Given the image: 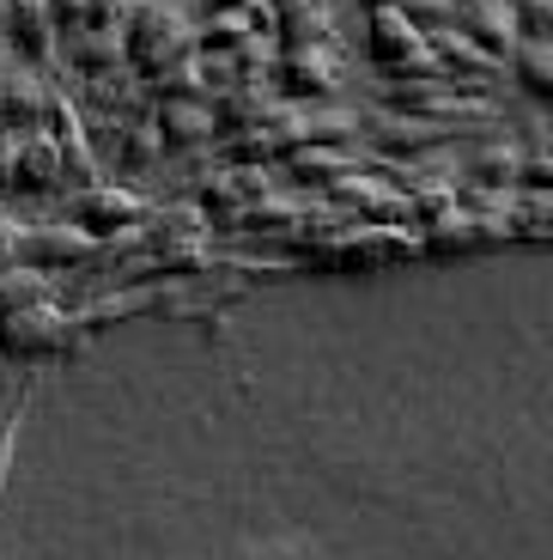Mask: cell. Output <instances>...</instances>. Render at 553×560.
Here are the masks:
<instances>
[{
	"instance_id": "cell-18",
	"label": "cell",
	"mask_w": 553,
	"mask_h": 560,
	"mask_svg": "<svg viewBox=\"0 0 553 560\" xmlns=\"http://www.w3.org/2000/svg\"><path fill=\"white\" fill-rule=\"evenodd\" d=\"M469 171H474L481 183H505V177L517 171V153H511V147H486V153L469 159Z\"/></svg>"
},
{
	"instance_id": "cell-7",
	"label": "cell",
	"mask_w": 553,
	"mask_h": 560,
	"mask_svg": "<svg viewBox=\"0 0 553 560\" xmlns=\"http://www.w3.org/2000/svg\"><path fill=\"white\" fill-rule=\"evenodd\" d=\"M274 31L286 37V49H322L329 31H334V13L322 7V0H280Z\"/></svg>"
},
{
	"instance_id": "cell-2",
	"label": "cell",
	"mask_w": 553,
	"mask_h": 560,
	"mask_svg": "<svg viewBox=\"0 0 553 560\" xmlns=\"http://www.w3.org/2000/svg\"><path fill=\"white\" fill-rule=\"evenodd\" d=\"M365 49H372V61H384V68H432V49H426V31L414 25V19L401 13V7H372V31H365Z\"/></svg>"
},
{
	"instance_id": "cell-6",
	"label": "cell",
	"mask_w": 553,
	"mask_h": 560,
	"mask_svg": "<svg viewBox=\"0 0 553 560\" xmlns=\"http://www.w3.org/2000/svg\"><path fill=\"white\" fill-rule=\"evenodd\" d=\"M153 128H158V147H201L208 135H220L213 128V104H201V98H165Z\"/></svg>"
},
{
	"instance_id": "cell-8",
	"label": "cell",
	"mask_w": 553,
	"mask_h": 560,
	"mask_svg": "<svg viewBox=\"0 0 553 560\" xmlns=\"http://www.w3.org/2000/svg\"><path fill=\"white\" fill-rule=\"evenodd\" d=\"M134 213H140V201L128 189H110V183H92V189L73 196V220L92 225V232H110L116 220H134Z\"/></svg>"
},
{
	"instance_id": "cell-21",
	"label": "cell",
	"mask_w": 553,
	"mask_h": 560,
	"mask_svg": "<svg viewBox=\"0 0 553 560\" xmlns=\"http://www.w3.org/2000/svg\"><path fill=\"white\" fill-rule=\"evenodd\" d=\"M372 7H401V0H372Z\"/></svg>"
},
{
	"instance_id": "cell-4",
	"label": "cell",
	"mask_w": 553,
	"mask_h": 560,
	"mask_svg": "<svg viewBox=\"0 0 553 560\" xmlns=\"http://www.w3.org/2000/svg\"><path fill=\"white\" fill-rule=\"evenodd\" d=\"M280 80H286L292 98H329L334 85H341V56H334L329 43L322 49H286Z\"/></svg>"
},
{
	"instance_id": "cell-16",
	"label": "cell",
	"mask_w": 553,
	"mask_h": 560,
	"mask_svg": "<svg viewBox=\"0 0 553 560\" xmlns=\"http://www.w3.org/2000/svg\"><path fill=\"white\" fill-rule=\"evenodd\" d=\"M511 56H517V73H523V85L541 98V92H548V37H523Z\"/></svg>"
},
{
	"instance_id": "cell-14",
	"label": "cell",
	"mask_w": 553,
	"mask_h": 560,
	"mask_svg": "<svg viewBox=\"0 0 553 560\" xmlns=\"http://www.w3.org/2000/svg\"><path fill=\"white\" fill-rule=\"evenodd\" d=\"M25 256H37V262H68V256L85 250V232H31L25 244H19Z\"/></svg>"
},
{
	"instance_id": "cell-9",
	"label": "cell",
	"mask_w": 553,
	"mask_h": 560,
	"mask_svg": "<svg viewBox=\"0 0 553 560\" xmlns=\"http://www.w3.org/2000/svg\"><path fill=\"white\" fill-rule=\"evenodd\" d=\"M61 171V153H56V140L49 135H19V153H13V189H49Z\"/></svg>"
},
{
	"instance_id": "cell-20",
	"label": "cell",
	"mask_w": 553,
	"mask_h": 560,
	"mask_svg": "<svg viewBox=\"0 0 553 560\" xmlns=\"http://www.w3.org/2000/svg\"><path fill=\"white\" fill-rule=\"evenodd\" d=\"M37 293V280H7V287H0V299H31Z\"/></svg>"
},
{
	"instance_id": "cell-5",
	"label": "cell",
	"mask_w": 553,
	"mask_h": 560,
	"mask_svg": "<svg viewBox=\"0 0 553 560\" xmlns=\"http://www.w3.org/2000/svg\"><path fill=\"white\" fill-rule=\"evenodd\" d=\"M49 110V85L25 68H0V128H37Z\"/></svg>"
},
{
	"instance_id": "cell-13",
	"label": "cell",
	"mask_w": 553,
	"mask_h": 560,
	"mask_svg": "<svg viewBox=\"0 0 553 560\" xmlns=\"http://www.w3.org/2000/svg\"><path fill=\"white\" fill-rule=\"evenodd\" d=\"M286 165H292V177H298V183H341L346 177V159L329 153V147H305V153H292Z\"/></svg>"
},
{
	"instance_id": "cell-1",
	"label": "cell",
	"mask_w": 553,
	"mask_h": 560,
	"mask_svg": "<svg viewBox=\"0 0 553 560\" xmlns=\"http://www.w3.org/2000/svg\"><path fill=\"white\" fill-rule=\"evenodd\" d=\"M122 49L140 61L146 73H170L177 61L195 56V25L183 7H165V0H146L128 13V31H122Z\"/></svg>"
},
{
	"instance_id": "cell-15",
	"label": "cell",
	"mask_w": 553,
	"mask_h": 560,
	"mask_svg": "<svg viewBox=\"0 0 553 560\" xmlns=\"http://www.w3.org/2000/svg\"><path fill=\"white\" fill-rule=\"evenodd\" d=\"M334 196H341L346 208H372V213H384V220H389V213H401V201L389 196V189H377L372 177H341V189H334Z\"/></svg>"
},
{
	"instance_id": "cell-10",
	"label": "cell",
	"mask_w": 553,
	"mask_h": 560,
	"mask_svg": "<svg viewBox=\"0 0 553 560\" xmlns=\"http://www.w3.org/2000/svg\"><path fill=\"white\" fill-rule=\"evenodd\" d=\"M13 43L25 56H56V13L49 0H13Z\"/></svg>"
},
{
	"instance_id": "cell-12",
	"label": "cell",
	"mask_w": 553,
	"mask_h": 560,
	"mask_svg": "<svg viewBox=\"0 0 553 560\" xmlns=\"http://www.w3.org/2000/svg\"><path fill=\"white\" fill-rule=\"evenodd\" d=\"M450 135V128L444 122H426V116H414V122H408V116H401V122H384V147H396V153H426V147H438V140Z\"/></svg>"
},
{
	"instance_id": "cell-11",
	"label": "cell",
	"mask_w": 553,
	"mask_h": 560,
	"mask_svg": "<svg viewBox=\"0 0 553 560\" xmlns=\"http://www.w3.org/2000/svg\"><path fill=\"white\" fill-rule=\"evenodd\" d=\"M116 56H122V31H97V25L68 31V61L73 68L104 73V68H116Z\"/></svg>"
},
{
	"instance_id": "cell-3",
	"label": "cell",
	"mask_w": 553,
	"mask_h": 560,
	"mask_svg": "<svg viewBox=\"0 0 553 560\" xmlns=\"http://www.w3.org/2000/svg\"><path fill=\"white\" fill-rule=\"evenodd\" d=\"M457 19H462V37L469 43H481L486 56H505V49H517V0H462L457 7Z\"/></svg>"
},
{
	"instance_id": "cell-19",
	"label": "cell",
	"mask_w": 553,
	"mask_h": 560,
	"mask_svg": "<svg viewBox=\"0 0 553 560\" xmlns=\"http://www.w3.org/2000/svg\"><path fill=\"white\" fill-rule=\"evenodd\" d=\"M213 13H244V19H256V13H262V0H213Z\"/></svg>"
},
{
	"instance_id": "cell-17",
	"label": "cell",
	"mask_w": 553,
	"mask_h": 560,
	"mask_svg": "<svg viewBox=\"0 0 553 560\" xmlns=\"http://www.w3.org/2000/svg\"><path fill=\"white\" fill-rule=\"evenodd\" d=\"M153 153H158V128H153V122H128V135H122V165L140 171V165H153Z\"/></svg>"
}]
</instances>
